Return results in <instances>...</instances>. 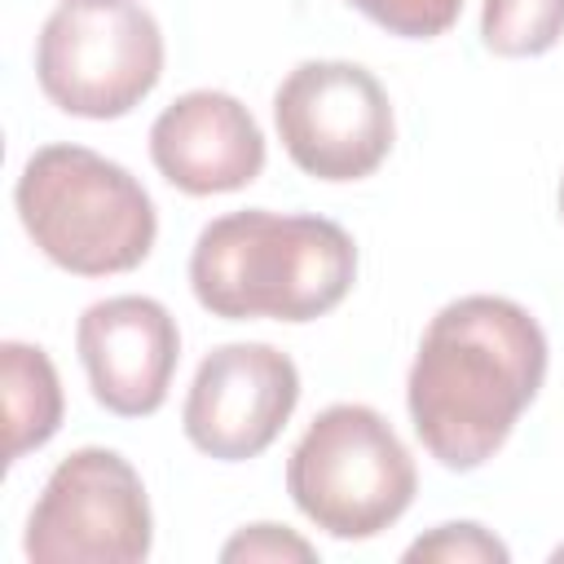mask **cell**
Instances as JSON below:
<instances>
[{
	"label": "cell",
	"instance_id": "1",
	"mask_svg": "<svg viewBox=\"0 0 564 564\" xmlns=\"http://www.w3.org/2000/svg\"><path fill=\"white\" fill-rule=\"evenodd\" d=\"M546 335L507 295H458L423 330L405 375L414 436L445 471L485 467L546 379Z\"/></svg>",
	"mask_w": 564,
	"mask_h": 564
},
{
	"label": "cell",
	"instance_id": "2",
	"mask_svg": "<svg viewBox=\"0 0 564 564\" xmlns=\"http://www.w3.org/2000/svg\"><path fill=\"white\" fill-rule=\"evenodd\" d=\"M352 282V234L308 212H229L203 225L189 251V291L225 322H313L339 308Z\"/></svg>",
	"mask_w": 564,
	"mask_h": 564
},
{
	"label": "cell",
	"instance_id": "3",
	"mask_svg": "<svg viewBox=\"0 0 564 564\" xmlns=\"http://www.w3.org/2000/svg\"><path fill=\"white\" fill-rule=\"evenodd\" d=\"M13 207L40 256L75 278L137 269L159 234L145 185L88 145H40L22 163Z\"/></svg>",
	"mask_w": 564,
	"mask_h": 564
},
{
	"label": "cell",
	"instance_id": "4",
	"mask_svg": "<svg viewBox=\"0 0 564 564\" xmlns=\"http://www.w3.org/2000/svg\"><path fill=\"white\" fill-rule=\"evenodd\" d=\"M419 489L414 458L392 423L361 405H326L286 458V494L308 524L361 542L397 524Z\"/></svg>",
	"mask_w": 564,
	"mask_h": 564
},
{
	"label": "cell",
	"instance_id": "5",
	"mask_svg": "<svg viewBox=\"0 0 564 564\" xmlns=\"http://www.w3.org/2000/svg\"><path fill=\"white\" fill-rule=\"evenodd\" d=\"M163 75V31L137 0H62L35 40L40 93L75 119H123Z\"/></svg>",
	"mask_w": 564,
	"mask_h": 564
},
{
	"label": "cell",
	"instance_id": "6",
	"mask_svg": "<svg viewBox=\"0 0 564 564\" xmlns=\"http://www.w3.org/2000/svg\"><path fill=\"white\" fill-rule=\"evenodd\" d=\"M154 511L137 467L106 445L70 449L44 480L22 551L31 564H141Z\"/></svg>",
	"mask_w": 564,
	"mask_h": 564
},
{
	"label": "cell",
	"instance_id": "7",
	"mask_svg": "<svg viewBox=\"0 0 564 564\" xmlns=\"http://www.w3.org/2000/svg\"><path fill=\"white\" fill-rule=\"evenodd\" d=\"M273 123L286 159L330 185L370 176L397 137L383 84L375 70L344 57L300 62L273 93Z\"/></svg>",
	"mask_w": 564,
	"mask_h": 564
},
{
	"label": "cell",
	"instance_id": "8",
	"mask_svg": "<svg viewBox=\"0 0 564 564\" xmlns=\"http://www.w3.org/2000/svg\"><path fill=\"white\" fill-rule=\"evenodd\" d=\"M300 405V370L273 344L212 348L181 405L185 441L216 463H247L264 454Z\"/></svg>",
	"mask_w": 564,
	"mask_h": 564
},
{
	"label": "cell",
	"instance_id": "9",
	"mask_svg": "<svg viewBox=\"0 0 564 564\" xmlns=\"http://www.w3.org/2000/svg\"><path fill=\"white\" fill-rule=\"evenodd\" d=\"M75 352L97 405L119 419H145L167 401L181 361V330L159 300L110 295L79 313Z\"/></svg>",
	"mask_w": 564,
	"mask_h": 564
},
{
	"label": "cell",
	"instance_id": "10",
	"mask_svg": "<svg viewBox=\"0 0 564 564\" xmlns=\"http://www.w3.org/2000/svg\"><path fill=\"white\" fill-rule=\"evenodd\" d=\"M150 159L181 194H234L264 172V132L234 93L194 88L150 123Z\"/></svg>",
	"mask_w": 564,
	"mask_h": 564
},
{
	"label": "cell",
	"instance_id": "11",
	"mask_svg": "<svg viewBox=\"0 0 564 564\" xmlns=\"http://www.w3.org/2000/svg\"><path fill=\"white\" fill-rule=\"evenodd\" d=\"M0 383H4V463L13 467L22 454L57 436L66 397L53 357L26 339L0 344Z\"/></svg>",
	"mask_w": 564,
	"mask_h": 564
},
{
	"label": "cell",
	"instance_id": "12",
	"mask_svg": "<svg viewBox=\"0 0 564 564\" xmlns=\"http://www.w3.org/2000/svg\"><path fill=\"white\" fill-rule=\"evenodd\" d=\"M564 35V0H485L480 40L498 57H542Z\"/></svg>",
	"mask_w": 564,
	"mask_h": 564
},
{
	"label": "cell",
	"instance_id": "13",
	"mask_svg": "<svg viewBox=\"0 0 564 564\" xmlns=\"http://www.w3.org/2000/svg\"><path fill=\"white\" fill-rule=\"evenodd\" d=\"M405 560L410 564H419V560H441V564H507L511 551L485 524H476V520H449V524H436L432 533L414 538L405 546Z\"/></svg>",
	"mask_w": 564,
	"mask_h": 564
},
{
	"label": "cell",
	"instance_id": "14",
	"mask_svg": "<svg viewBox=\"0 0 564 564\" xmlns=\"http://www.w3.org/2000/svg\"><path fill=\"white\" fill-rule=\"evenodd\" d=\"M348 4L401 40H436L463 13V0H348Z\"/></svg>",
	"mask_w": 564,
	"mask_h": 564
},
{
	"label": "cell",
	"instance_id": "15",
	"mask_svg": "<svg viewBox=\"0 0 564 564\" xmlns=\"http://www.w3.org/2000/svg\"><path fill=\"white\" fill-rule=\"evenodd\" d=\"M220 560H225V564H238V560H247V564H256V560H282V564H286V560H300V564H313L317 551H313V542H304L295 529L260 520V524L238 529V533L220 546Z\"/></svg>",
	"mask_w": 564,
	"mask_h": 564
},
{
	"label": "cell",
	"instance_id": "16",
	"mask_svg": "<svg viewBox=\"0 0 564 564\" xmlns=\"http://www.w3.org/2000/svg\"><path fill=\"white\" fill-rule=\"evenodd\" d=\"M551 560H564V542H560V546H555V551H551Z\"/></svg>",
	"mask_w": 564,
	"mask_h": 564
},
{
	"label": "cell",
	"instance_id": "17",
	"mask_svg": "<svg viewBox=\"0 0 564 564\" xmlns=\"http://www.w3.org/2000/svg\"><path fill=\"white\" fill-rule=\"evenodd\" d=\"M560 216H564V181H560Z\"/></svg>",
	"mask_w": 564,
	"mask_h": 564
}]
</instances>
